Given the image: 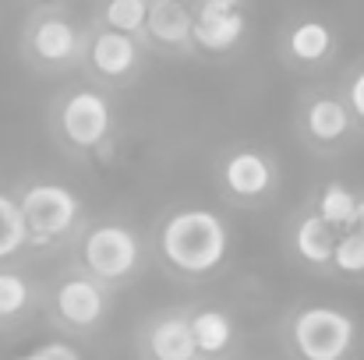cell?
Returning <instances> with one entry per match:
<instances>
[{
    "label": "cell",
    "mask_w": 364,
    "mask_h": 360,
    "mask_svg": "<svg viewBox=\"0 0 364 360\" xmlns=\"http://www.w3.org/2000/svg\"><path fill=\"white\" fill-rule=\"evenodd\" d=\"M159 254L177 276L205 279L227 265L230 230L209 209H181L159 230Z\"/></svg>",
    "instance_id": "obj_1"
},
{
    "label": "cell",
    "mask_w": 364,
    "mask_h": 360,
    "mask_svg": "<svg viewBox=\"0 0 364 360\" xmlns=\"http://www.w3.org/2000/svg\"><path fill=\"white\" fill-rule=\"evenodd\" d=\"M290 350L297 360H350L358 350V322L329 304H308L290 318Z\"/></svg>",
    "instance_id": "obj_2"
},
{
    "label": "cell",
    "mask_w": 364,
    "mask_h": 360,
    "mask_svg": "<svg viewBox=\"0 0 364 360\" xmlns=\"http://www.w3.org/2000/svg\"><path fill=\"white\" fill-rule=\"evenodd\" d=\"M141 265V240L127 223H96L82 237V268L100 283H127Z\"/></svg>",
    "instance_id": "obj_3"
},
{
    "label": "cell",
    "mask_w": 364,
    "mask_h": 360,
    "mask_svg": "<svg viewBox=\"0 0 364 360\" xmlns=\"http://www.w3.org/2000/svg\"><path fill=\"white\" fill-rule=\"evenodd\" d=\"M18 205H21V216L28 223V244H53V240L68 237L82 219L78 195L64 184H53V180L28 184L18 195Z\"/></svg>",
    "instance_id": "obj_4"
},
{
    "label": "cell",
    "mask_w": 364,
    "mask_h": 360,
    "mask_svg": "<svg viewBox=\"0 0 364 360\" xmlns=\"http://www.w3.org/2000/svg\"><path fill=\"white\" fill-rule=\"evenodd\" d=\"M57 127L60 138L78 148V152H96L100 145L110 141L114 131V110L110 99L96 89H75L60 99L57 107Z\"/></svg>",
    "instance_id": "obj_5"
},
{
    "label": "cell",
    "mask_w": 364,
    "mask_h": 360,
    "mask_svg": "<svg viewBox=\"0 0 364 360\" xmlns=\"http://www.w3.org/2000/svg\"><path fill=\"white\" fill-rule=\"evenodd\" d=\"M53 322L64 325L68 332H92L110 307V293L107 283H100L89 272H75L68 276L57 290H53Z\"/></svg>",
    "instance_id": "obj_6"
},
{
    "label": "cell",
    "mask_w": 364,
    "mask_h": 360,
    "mask_svg": "<svg viewBox=\"0 0 364 360\" xmlns=\"http://www.w3.org/2000/svg\"><path fill=\"white\" fill-rule=\"evenodd\" d=\"M358 117L347 103V96H333V92H318L304 103L301 114V131L304 138L322 148V152H336L340 145H347L358 134Z\"/></svg>",
    "instance_id": "obj_7"
},
{
    "label": "cell",
    "mask_w": 364,
    "mask_h": 360,
    "mask_svg": "<svg viewBox=\"0 0 364 360\" xmlns=\"http://www.w3.org/2000/svg\"><path fill=\"white\" fill-rule=\"evenodd\" d=\"M220 180L227 195L237 202H265L276 191L279 173L262 148H234L220 166Z\"/></svg>",
    "instance_id": "obj_8"
},
{
    "label": "cell",
    "mask_w": 364,
    "mask_h": 360,
    "mask_svg": "<svg viewBox=\"0 0 364 360\" xmlns=\"http://www.w3.org/2000/svg\"><path fill=\"white\" fill-rule=\"evenodd\" d=\"M141 360H205L195 332L191 311H166L141 329Z\"/></svg>",
    "instance_id": "obj_9"
},
{
    "label": "cell",
    "mask_w": 364,
    "mask_h": 360,
    "mask_svg": "<svg viewBox=\"0 0 364 360\" xmlns=\"http://www.w3.org/2000/svg\"><path fill=\"white\" fill-rule=\"evenodd\" d=\"M336 240H340V230L322 219L318 209H308L297 216L294 230H290V244L297 251V258L311 268H333V251H336Z\"/></svg>",
    "instance_id": "obj_10"
},
{
    "label": "cell",
    "mask_w": 364,
    "mask_h": 360,
    "mask_svg": "<svg viewBox=\"0 0 364 360\" xmlns=\"http://www.w3.org/2000/svg\"><path fill=\"white\" fill-rule=\"evenodd\" d=\"M28 46H32L36 60H43V64H71L82 53V36L68 18L50 14V18H39L32 25Z\"/></svg>",
    "instance_id": "obj_11"
},
{
    "label": "cell",
    "mask_w": 364,
    "mask_h": 360,
    "mask_svg": "<svg viewBox=\"0 0 364 360\" xmlns=\"http://www.w3.org/2000/svg\"><path fill=\"white\" fill-rule=\"evenodd\" d=\"M89 64H92L96 75H103L110 82H121L127 75H134V67H138L134 36H124V32H114V28L96 32L92 43H89Z\"/></svg>",
    "instance_id": "obj_12"
},
{
    "label": "cell",
    "mask_w": 364,
    "mask_h": 360,
    "mask_svg": "<svg viewBox=\"0 0 364 360\" xmlns=\"http://www.w3.org/2000/svg\"><path fill=\"white\" fill-rule=\"evenodd\" d=\"M149 39L163 46H191L195 43V11L184 0H149Z\"/></svg>",
    "instance_id": "obj_13"
},
{
    "label": "cell",
    "mask_w": 364,
    "mask_h": 360,
    "mask_svg": "<svg viewBox=\"0 0 364 360\" xmlns=\"http://www.w3.org/2000/svg\"><path fill=\"white\" fill-rule=\"evenodd\" d=\"M244 21L241 11H195V46L209 50V53H227L244 39Z\"/></svg>",
    "instance_id": "obj_14"
},
{
    "label": "cell",
    "mask_w": 364,
    "mask_h": 360,
    "mask_svg": "<svg viewBox=\"0 0 364 360\" xmlns=\"http://www.w3.org/2000/svg\"><path fill=\"white\" fill-rule=\"evenodd\" d=\"M333 50H336L333 28H329L326 21H315V18L297 21V25L290 28V36H287V53H290L297 64H308V67L326 64V60L333 57Z\"/></svg>",
    "instance_id": "obj_15"
},
{
    "label": "cell",
    "mask_w": 364,
    "mask_h": 360,
    "mask_svg": "<svg viewBox=\"0 0 364 360\" xmlns=\"http://www.w3.org/2000/svg\"><path fill=\"white\" fill-rule=\"evenodd\" d=\"M191 332H195V343H198V350H202L205 360L223 357L234 347V322L220 307H198V311H191Z\"/></svg>",
    "instance_id": "obj_16"
},
{
    "label": "cell",
    "mask_w": 364,
    "mask_h": 360,
    "mask_svg": "<svg viewBox=\"0 0 364 360\" xmlns=\"http://www.w3.org/2000/svg\"><path fill=\"white\" fill-rule=\"evenodd\" d=\"M32 283L14 272V268H0V325H14L18 318H25L32 311Z\"/></svg>",
    "instance_id": "obj_17"
},
{
    "label": "cell",
    "mask_w": 364,
    "mask_h": 360,
    "mask_svg": "<svg viewBox=\"0 0 364 360\" xmlns=\"http://www.w3.org/2000/svg\"><path fill=\"white\" fill-rule=\"evenodd\" d=\"M28 244V223L21 216V205L14 195L0 191V261L14 258Z\"/></svg>",
    "instance_id": "obj_18"
},
{
    "label": "cell",
    "mask_w": 364,
    "mask_h": 360,
    "mask_svg": "<svg viewBox=\"0 0 364 360\" xmlns=\"http://www.w3.org/2000/svg\"><path fill=\"white\" fill-rule=\"evenodd\" d=\"M358 198H361V195H354L347 184L333 180V184H326V187H322V195H318L315 209L322 212V219H329V223H333V227L343 234V230H350V223H354Z\"/></svg>",
    "instance_id": "obj_19"
},
{
    "label": "cell",
    "mask_w": 364,
    "mask_h": 360,
    "mask_svg": "<svg viewBox=\"0 0 364 360\" xmlns=\"http://www.w3.org/2000/svg\"><path fill=\"white\" fill-rule=\"evenodd\" d=\"M103 21L114 32L138 36V32H145V21H149V0H107Z\"/></svg>",
    "instance_id": "obj_20"
},
{
    "label": "cell",
    "mask_w": 364,
    "mask_h": 360,
    "mask_svg": "<svg viewBox=\"0 0 364 360\" xmlns=\"http://www.w3.org/2000/svg\"><path fill=\"white\" fill-rule=\"evenodd\" d=\"M333 272L350 276V279H364V237L354 230H343L333 251Z\"/></svg>",
    "instance_id": "obj_21"
},
{
    "label": "cell",
    "mask_w": 364,
    "mask_h": 360,
    "mask_svg": "<svg viewBox=\"0 0 364 360\" xmlns=\"http://www.w3.org/2000/svg\"><path fill=\"white\" fill-rule=\"evenodd\" d=\"M25 360H82V354L71 347V343H60V339H53V343H43V347H36L32 354Z\"/></svg>",
    "instance_id": "obj_22"
},
{
    "label": "cell",
    "mask_w": 364,
    "mask_h": 360,
    "mask_svg": "<svg viewBox=\"0 0 364 360\" xmlns=\"http://www.w3.org/2000/svg\"><path fill=\"white\" fill-rule=\"evenodd\" d=\"M347 103H350V110H354L358 124L364 127V67L350 78V85H347Z\"/></svg>",
    "instance_id": "obj_23"
},
{
    "label": "cell",
    "mask_w": 364,
    "mask_h": 360,
    "mask_svg": "<svg viewBox=\"0 0 364 360\" xmlns=\"http://www.w3.org/2000/svg\"><path fill=\"white\" fill-rule=\"evenodd\" d=\"M198 11H241V0H198Z\"/></svg>",
    "instance_id": "obj_24"
},
{
    "label": "cell",
    "mask_w": 364,
    "mask_h": 360,
    "mask_svg": "<svg viewBox=\"0 0 364 360\" xmlns=\"http://www.w3.org/2000/svg\"><path fill=\"white\" fill-rule=\"evenodd\" d=\"M350 230L364 237V198H358V212H354V223H350Z\"/></svg>",
    "instance_id": "obj_25"
},
{
    "label": "cell",
    "mask_w": 364,
    "mask_h": 360,
    "mask_svg": "<svg viewBox=\"0 0 364 360\" xmlns=\"http://www.w3.org/2000/svg\"><path fill=\"white\" fill-rule=\"evenodd\" d=\"M11 360H25V357H11Z\"/></svg>",
    "instance_id": "obj_26"
},
{
    "label": "cell",
    "mask_w": 364,
    "mask_h": 360,
    "mask_svg": "<svg viewBox=\"0 0 364 360\" xmlns=\"http://www.w3.org/2000/svg\"><path fill=\"white\" fill-rule=\"evenodd\" d=\"M184 4H188V0H184Z\"/></svg>",
    "instance_id": "obj_27"
}]
</instances>
